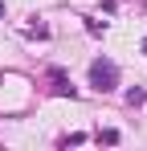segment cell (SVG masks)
<instances>
[{"label": "cell", "instance_id": "cell-1", "mask_svg": "<svg viewBox=\"0 0 147 151\" xmlns=\"http://www.w3.org/2000/svg\"><path fill=\"white\" fill-rule=\"evenodd\" d=\"M90 86H94V90H102V94H110V90L119 86V65H115L110 57L90 61Z\"/></svg>", "mask_w": 147, "mask_h": 151}, {"label": "cell", "instance_id": "cell-2", "mask_svg": "<svg viewBox=\"0 0 147 151\" xmlns=\"http://www.w3.org/2000/svg\"><path fill=\"white\" fill-rule=\"evenodd\" d=\"M49 82H53V94H61V98H74V94H78V90H74V82H70L66 74H61L57 65L49 70Z\"/></svg>", "mask_w": 147, "mask_h": 151}, {"label": "cell", "instance_id": "cell-3", "mask_svg": "<svg viewBox=\"0 0 147 151\" xmlns=\"http://www.w3.org/2000/svg\"><path fill=\"white\" fill-rule=\"evenodd\" d=\"M82 143H86L82 131H74V135H61V139H57V147H82Z\"/></svg>", "mask_w": 147, "mask_h": 151}, {"label": "cell", "instance_id": "cell-4", "mask_svg": "<svg viewBox=\"0 0 147 151\" xmlns=\"http://www.w3.org/2000/svg\"><path fill=\"white\" fill-rule=\"evenodd\" d=\"M94 139H98V143H106V147H115V143H119V131H115V127H106V131H98Z\"/></svg>", "mask_w": 147, "mask_h": 151}, {"label": "cell", "instance_id": "cell-5", "mask_svg": "<svg viewBox=\"0 0 147 151\" xmlns=\"http://www.w3.org/2000/svg\"><path fill=\"white\" fill-rule=\"evenodd\" d=\"M82 21H86V33H94V37H98V33H102V29H106V25H102V21H94V17H82Z\"/></svg>", "mask_w": 147, "mask_h": 151}, {"label": "cell", "instance_id": "cell-6", "mask_svg": "<svg viewBox=\"0 0 147 151\" xmlns=\"http://www.w3.org/2000/svg\"><path fill=\"white\" fill-rule=\"evenodd\" d=\"M147 98V94H143V90H139V86H135V90H127V102H131V106H139V102H143Z\"/></svg>", "mask_w": 147, "mask_h": 151}, {"label": "cell", "instance_id": "cell-7", "mask_svg": "<svg viewBox=\"0 0 147 151\" xmlns=\"http://www.w3.org/2000/svg\"><path fill=\"white\" fill-rule=\"evenodd\" d=\"M143 53H147V37H143Z\"/></svg>", "mask_w": 147, "mask_h": 151}, {"label": "cell", "instance_id": "cell-8", "mask_svg": "<svg viewBox=\"0 0 147 151\" xmlns=\"http://www.w3.org/2000/svg\"><path fill=\"white\" fill-rule=\"evenodd\" d=\"M0 17H4V4H0Z\"/></svg>", "mask_w": 147, "mask_h": 151}]
</instances>
